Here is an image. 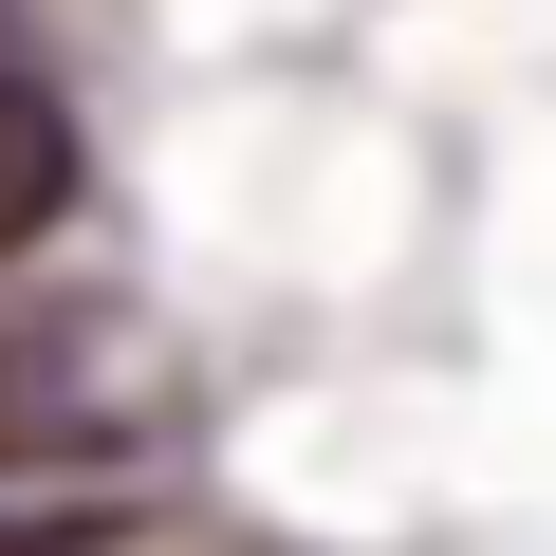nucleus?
<instances>
[{
    "instance_id": "nucleus-1",
    "label": "nucleus",
    "mask_w": 556,
    "mask_h": 556,
    "mask_svg": "<svg viewBox=\"0 0 556 556\" xmlns=\"http://www.w3.org/2000/svg\"><path fill=\"white\" fill-rule=\"evenodd\" d=\"M186 427V353L130 298H0V482H93Z\"/></svg>"
},
{
    "instance_id": "nucleus-2",
    "label": "nucleus",
    "mask_w": 556,
    "mask_h": 556,
    "mask_svg": "<svg viewBox=\"0 0 556 556\" xmlns=\"http://www.w3.org/2000/svg\"><path fill=\"white\" fill-rule=\"evenodd\" d=\"M56 204H75V93L0 56V260H38Z\"/></svg>"
},
{
    "instance_id": "nucleus-3",
    "label": "nucleus",
    "mask_w": 556,
    "mask_h": 556,
    "mask_svg": "<svg viewBox=\"0 0 556 556\" xmlns=\"http://www.w3.org/2000/svg\"><path fill=\"white\" fill-rule=\"evenodd\" d=\"M0 556H112V519L93 501H38V519H0Z\"/></svg>"
},
{
    "instance_id": "nucleus-4",
    "label": "nucleus",
    "mask_w": 556,
    "mask_h": 556,
    "mask_svg": "<svg viewBox=\"0 0 556 556\" xmlns=\"http://www.w3.org/2000/svg\"><path fill=\"white\" fill-rule=\"evenodd\" d=\"M38 20H56V0H0V38H38Z\"/></svg>"
}]
</instances>
